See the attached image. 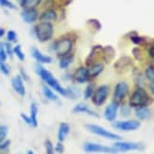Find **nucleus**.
<instances>
[{"mask_svg": "<svg viewBox=\"0 0 154 154\" xmlns=\"http://www.w3.org/2000/svg\"><path fill=\"white\" fill-rule=\"evenodd\" d=\"M13 54H14L19 61H25V53L23 52L22 50V48H21V45H16L14 48H13Z\"/></svg>", "mask_w": 154, "mask_h": 154, "instance_id": "a878e982", "label": "nucleus"}, {"mask_svg": "<svg viewBox=\"0 0 154 154\" xmlns=\"http://www.w3.org/2000/svg\"><path fill=\"white\" fill-rule=\"evenodd\" d=\"M72 48H73V41L69 38H62L58 40L54 44L55 54L59 58L69 55L71 53Z\"/></svg>", "mask_w": 154, "mask_h": 154, "instance_id": "20e7f679", "label": "nucleus"}, {"mask_svg": "<svg viewBox=\"0 0 154 154\" xmlns=\"http://www.w3.org/2000/svg\"><path fill=\"white\" fill-rule=\"evenodd\" d=\"M79 90L76 86H69L66 88V97L70 98H78L79 97Z\"/></svg>", "mask_w": 154, "mask_h": 154, "instance_id": "393cba45", "label": "nucleus"}, {"mask_svg": "<svg viewBox=\"0 0 154 154\" xmlns=\"http://www.w3.org/2000/svg\"><path fill=\"white\" fill-rule=\"evenodd\" d=\"M7 58H8V54L5 48V43H0V61L6 62Z\"/></svg>", "mask_w": 154, "mask_h": 154, "instance_id": "c756f323", "label": "nucleus"}, {"mask_svg": "<svg viewBox=\"0 0 154 154\" xmlns=\"http://www.w3.org/2000/svg\"><path fill=\"white\" fill-rule=\"evenodd\" d=\"M38 11L36 9H24L21 12L23 21L26 24H33L38 19Z\"/></svg>", "mask_w": 154, "mask_h": 154, "instance_id": "ddd939ff", "label": "nucleus"}, {"mask_svg": "<svg viewBox=\"0 0 154 154\" xmlns=\"http://www.w3.org/2000/svg\"><path fill=\"white\" fill-rule=\"evenodd\" d=\"M131 113V108H129V107L127 106H124L121 108V116H130Z\"/></svg>", "mask_w": 154, "mask_h": 154, "instance_id": "4c0bfd02", "label": "nucleus"}, {"mask_svg": "<svg viewBox=\"0 0 154 154\" xmlns=\"http://www.w3.org/2000/svg\"><path fill=\"white\" fill-rule=\"evenodd\" d=\"M72 112L74 113H86V115L91 116L98 117V115L95 111H93L92 109H90L86 104H82V103L76 105L74 108H73Z\"/></svg>", "mask_w": 154, "mask_h": 154, "instance_id": "dca6fc26", "label": "nucleus"}, {"mask_svg": "<svg viewBox=\"0 0 154 154\" xmlns=\"http://www.w3.org/2000/svg\"><path fill=\"white\" fill-rule=\"evenodd\" d=\"M34 32L36 38L39 41L45 43L49 41L52 38L53 33H54V29H53V26L50 22H41L35 26Z\"/></svg>", "mask_w": 154, "mask_h": 154, "instance_id": "7ed1b4c3", "label": "nucleus"}, {"mask_svg": "<svg viewBox=\"0 0 154 154\" xmlns=\"http://www.w3.org/2000/svg\"><path fill=\"white\" fill-rule=\"evenodd\" d=\"M74 61V56L69 54L67 56H64V57H62L60 58V61H59V66L61 69H66L68 68L70 64L73 63Z\"/></svg>", "mask_w": 154, "mask_h": 154, "instance_id": "412c9836", "label": "nucleus"}, {"mask_svg": "<svg viewBox=\"0 0 154 154\" xmlns=\"http://www.w3.org/2000/svg\"><path fill=\"white\" fill-rule=\"evenodd\" d=\"M135 116L139 120H145L150 116V111L146 107H140V108H136Z\"/></svg>", "mask_w": 154, "mask_h": 154, "instance_id": "4be33fe9", "label": "nucleus"}, {"mask_svg": "<svg viewBox=\"0 0 154 154\" xmlns=\"http://www.w3.org/2000/svg\"><path fill=\"white\" fill-rule=\"evenodd\" d=\"M20 76H21V77H22V79H25V80L29 79V77H28V75L26 74V72H25V70H24L23 68L20 69Z\"/></svg>", "mask_w": 154, "mask_h": 154, "instance_id": "a19ab883", "label": "nucleus"}, {"mask_svg": "<svg viewBox=\"0 0 154 154\" xmlns=\"http://www.w3.org/2000/svg\"><path fill=\"white\" fill-rule=\"evenodd\" d=\"M140 122L136 121V120H126V121H116V123H113L112 126L113 128L119 130V131H136L139 129L140 127Z\"/></svg>", "mask_w": 154, "mask_h": 154, "instance_id": "9d476101", "label": "nucleus"}, {"mask_svg": "<svg viewBox=\"0 0 154 154\" xmlns=\"http://www.w3.org/2000/svg\"><path fill=\"white\" fill-rule=\"evenodd\" d=\"M129 93V85L125 82H119L116 83L113 92V101L116 103H120L126 97Z\"/></svg>", "mask_w": 154, "mask_h": 154, "instance_id": "6e6552de", "label": "nucleus"}, {"mask_svg": "<svg viewBox=\"0 0 154 154\" xmlns=\"http://www.w3.org/2000/svg\"><path fill=\"white\" fill-rule=\"evenodd\" d=\"M7 134H8V127L0 126V142L6 139Z\"/></svg>", "mask_w": 154, "mask_h": 154, "instance_id": "72a5a7b5", "label": "nucleus"}, {"mask_svg": "<svg viewBox=\"0 0 154 154\" xmlns=\"http://www.w3.org/2000/svg\"><path fill=\"white\" fill-rule=\"evenodd\" d=\"M73 79H74L76 82L80 83V84L87 82L88 79H90L88 68L84 67V66H80V67H79L75 71L74 75H73Z\"/></svg>", "mask_w": 154, "mask_h": 154, "instance_id": "9b49d317", "label": "nucleus"}, {"mask_svg": "<svg viewBox=\"0 0 154 154\" xmlns=\"http://www.w3.org/2000/svg\"><path fill=\"white\" fill-rule=\"evenodd\" d=\"M83 149L86 152L89 153H110V154H116L118 151L111 146H106L103 145L95 144V143H86L83 146Z\"/></svg>", "mask_w": 154, "mask_h": 154, "instance_id": "0eeeda50", "label": "nucleus"}, {"mask_svg": "<svg viewBox=\"0 0 154 154\" xmlns=\"http://www.w3.org/2000/svg\"><path fill=\"white\" fill-rule=\"evenodd\" d=\"M131 42H132L133 44H135V45H139V44H141V43L143 42V38L138 37V36L131 37Z\"/></svg>", "mask_w": 154, "mask_h": 154, "instance_id": "58836bf2", "label": "nucleus"}, {"mask_svg": "<svg viewBox=\"0 0 154 154\" xmlns=\"http://www.w3.org/2000/svg\"><path fill=\"white\" fill-rule=\"evenodd\" d=\"M149 56L154 60V45H153V46H151V48H149Z\"/></svg>", "mask_w": 154, "mask_h": 154, "instance_id": "79ce46f5", "label": "nucleus"}, {"mask_svg": "<svg viewBox=\"0 0 154 154\" xmlns=\"http://www.w3.org/2000/svg\"><path fill=\"white\" fill-rule=\"evenodd\" d=\"M57 19V13L54 10H46L45 11L41 16H40V20L42 22H51V21H55Z\"/></svg>", "mask_w": 154, "mask_h": 154, "instance_id": "a211bd4d", "label": "nucleus"}, {"mask_svg": "<svg viewBox=\"0 0 154 154\" xmlns=\"http://www.w3.org/2000/svg\"><path fill=\"white\" fill-rule=\"evenodd\" d=\"M41 2L42 0H22L21 5L24 9H36Z\"/></svg>", "mask_w": 154, "mask_h": 154, "instance_id": "b1692460", "label": "nucleus"}, {"mask_svg": "<svg viewBox=\"0 0 154 154\" xmlns=\"http://www.w3.org/2000/svg\"><path fill=\"white\" fill-rule=\"evenodd\" d=\"M11 145V141L10 140H3V141L0 142V151H4L6 149H8V148Z\"/></svg>", "mask_w": 154, "mask_h": 154, "instance_id": "f704fd0d", "label": "nucleus"}, {"mask_svg": "<svg viewBox=\"0 0 154 154\" xmlns=\"http://www.w3.org/2000/svg\"><path fill=\"white\" fill-rule=\"evenodd\" d=\"M54 149H55L56 152H58V153H60V154L63 153V151H64V146H63V142H60V141H59V142L57 143L56 146L54 148Z\"/></svg>", "mask_w": 154, "mask_h": 154, "instance_id": "c9c22d12", "label": "nucleus"}, {"mask_svg": "<svg viewBox=\"0 0 154 154\" xmlns=\"http://www.w3.org/2000/svg\"><path fill=\"white\" fill-rule=\"evenodd\" d=\"M94 84H89L88 86L86 87V89L84 91V98L85 99H88V98H91L94 92H95V88H94Z\"/></svg>", "mask_w": 154, "mask_h": 154, "instance_id": "c85d7f7f", "label": "nucleus"}, {"mask_svg": "<svg viewBox=\"0 0 154 154\" xmlns=\"http://www.w3.org/2000/svg\"><path fill=\"white\" fill-rule=\"evenodd\" d=\"M149 89H150V92H151V94L154 96V83H151L150 84V86H149Z\"/></svg>", "mask_w": 154, "mask_h": 154, "instance_id": "c03bdc74", "label": "nucleus"}, {"mask_svg": "<svg viewBox=\"0 0 154 154\" xmlns=\"http://www.w3.org/2000/svg\"><path fill=\"white\" fill-rule=\"evenodd\" d=\"M5 48H6V51H7V54L8 56L11 57L13 55V48H11V45L10 43H5Z\"/></svg>", "mask_w": 154, "mask_h": 154, "instance_id": "e433bc0d", "label": "nucleus"}, {"mask_svg": "<svg viewBox=\"0 0 154 154\" xmlns=\"http://www.w3.org/2000/svg\"><path fill=\"white\" fill-rule=\"evenodd\" d=\"M21 118L23 119V121L26 124H29V125H31V119L29 116H26L25 113H21Z\"/></svg>", "mask_w": 154, "mask_h": 154, "instance_id": "ea45409f", "label": "nucleus"}, {"mask_svg": "<svg viewBox=\"0 0 154 154\" xmlns=\"http://www.w3.org/2000/svg\"><path fill=\"white\" fill-rule=\"evenodd\" d=\"M86 129L88 130L89 131H91L94 134H97L98 136H101L107 139H110V140H115V141H119L121 140L122 137L119 136L118 134H116V133L111 132L109 131H107L106 129L102 128L101 126H98V125H95V124H88L86 125Z\"/></svg>", "mask_w": 154, "mask_h": 154, "instance_id": "39448f33", "label": "nucleus"}, {"mask_svg": "<svg viewBox=\"0 0 154 154\" xmlns=\"http://www.w3.org/2000/svg\"><path fill=\"white\" fill-rule=\"evenodd\" d=\"M118 107H119V104L115 101H112L106 107V109L104 111V117L106 118V120H108L110 122L115 121L117 116Z\"/></svg>", "mask_w": 154, "mask_h": 154, "instance_id": "f8f14e48", "label": "nucleus"}, {"mask_svg": "<svg viewBox=\"0 0 154 154\" xmlns=\"http://www.w3.org/2000/svg\"><path fill=\"white\" fill-rule=\"evenodd\" d=\"M31 55H32L33 58H34L35 61H37L40 64H48V63H50L52 62L51 57L43 54L41 51L38 50L35 48H32V49H31Z\"/></svg>", "mask_w": 154, "mask_h": 154, "instance_id": "2eb2a0df", "label": "nucleus"}, {"mask_svg": "<svg viewBox=\"0 0 154 154\" xmlns=\"http://www.w3.org/2000/svg\"><path fill=\"white\" fill-rule=\"evenodd\" d=\"M36 72L39 75V77L42 79V80H44V82L46 85L49 86L50 88L56 91L58 94H60V95L66 97V89L63 88V87L61 85V83L58 82V79L53 76L48 69H45L41 64H37Z\"/></svg>", "mask_w": 154, "mask_h": 154, "instance_id": "f257e3e1", "label": "nucleus"}, {"mask_svg": "<svg viewBox=\"0 0 154 154\" xmlns=\"http://www.w3.org/2000/svg\"><path fill=\"white\" fill-rule=\"evenodd\" d=\"M0 6L9 10H16V5L13 4L10 0H0Z\"/></svg>", "mask_w": 154, "mask_h": 154, "instance_id": "cd10ccee", "label": "nucleus"}, {"mask_svg": "<svg viewBox=\"0 0 154 154\" xmlns=\"http://www.w3.org/2000/svg\"><path fill=\"white\" fill-rule=\"evenodd\" d=\"M150 101V97L146 91L141 87L133 91L130 97V106L134 108H140V107H146Z\"/></svg>", "mask_w": 154, "mask_h": 154, "instance_id": "f03ea898", "label": "nucleus"}, {"mask_svg": "<svg viewBox=\"0 0 154 154\" xmlns=\"http://www.w3.org/2000/svg\"><path fill=\"white\" fill-rule=\"evenodd\" d=\"M0 71H1L4 75L8 76L10 74V71H11V68L10 66L6 63V62H1L0 61Z\"/></svg>", "mask_w": 154, "mask_h": 154, "instance_id": "473e14b6", "label": "nucleus"}, {"mask_svg": "<svg viewBox=\"0 0 154 154\" xmlns=\"http://www.w3.org/2000/svg\"><path fill=\"white\" fill-rule=\"evenodd\" d=\"M145 74H146V79H148L151 83H154V66L149 65V67H146Z\"/></svg>", "mask_w": 154, "mask_h": 154, "instance_id": "bb28decb", "label": "nucleus"}, {"mask_svg": "<svg viewBox=\"0 0 154 154\" xmlns=\"http://www.w3.org/2000/svg\"><path fill=\"white\" fill-rule=\"evenodd\" d=\"M113 148L118 152H127L131 150H142L144 149V145L133 142H116L113 145Z\"/></svg>", "mask_w": 154, "mask_h": 154, "instance_id": "1a4fd4ad", "label": "nucleus"}, {"mask_svg": "<svg viewBox=\"0 0 154 154\" xmlns=\"http://www.w3.org/2000/svg\"><path fill=\"white\" fill-rule=\"evenodd\" d=\"M110 93V87L108 85H101L95 90L92 96V101L96 106H101L105 103Z\"/></svg>", "mask_w": 154, "mask_h": 154, "instance_id": "423d86ee", "label": "nucleus"}, {"mask_svg": "<svg viewBox=\"0 0 154 154\" xmlns=\"http://www.w3.org/2000/svg\"><path fill=\"white\" fill-rule=\"evenodd\" d=\"M38 106L36 103H31L30 105V119H31V126L32 127H37L38 126Z\"/></svg>", "mask_w": 154, "mask_h": 154, "instance_id": "5701e85b", "label": "nucleus"}, {"mask_svg": "<svg viewBox=\"0 0 154 154\" xmlns=\"http://www.w3.org/2000/svg\"><path fill=\"white\" fill-rule=\"evenodd\" d=\"M45 146L46 154H55L54 146H53L51 141H49V140H46V141L45 142Z\"/></svg>", "mask_w": 154, "mask_h": 154, "instance_id": "2f4dec72", "label": "nucleus"}, {"mask_svg": "<svg viewBox=\"0 0 154 154\" xmlns=\"http://www.w3.org/2000/svg\"><path fill=\"white\" fill-rule=\"evenodd\" d=\"M11 86L13 90H14L19 96L24 97L26 95V88L24 85V79L22 77L18 75L14 78L11 79Z\"/></svg>", "mask_w": 154, "mask_h": 154, "instance_id": "4468645a", "label": "nucleus"}, {"mask_svg": "<svg viewBox=\"0 0 154 154\" xmlns=\"http://www.w3.org/2000/svg\"><path fill=\"white\" fill-rule=\"evenodd\" d=\"M7 40L10 43H15L17 41V34L14 30H9L7 32Z\"/></svg>", "mask_w": 154, "mask_h": 154, "instance_id": "7c9ffc66", "label": "nucleus"}, {"mask_svg": "<svg viewBox=\"0 0 154 154\" xmlns=\"http://www.w3.org/2000/svg\"><path fill=\"white\" fill-rule=\"evenodd\" d=\"M103 70H104V65L102 63H94V64H92L91 67L88 69L89 77L90 78H96Z\"/></svg>", "mask_w": 154, "mask_h": 154, "instance_id": "aec40b11", "label": "nucleus"}, {"mask_svg": "<svg viewBox=\"0 0 154 154\" xmlns=\"http://www.w3.org/2000/svg\"><path fill=\"white\" fill-rule=\"evenodd\" d=\"M42 91H43V94L44 96L48 98V100H50V101H58L59 98H58V96L56 95V94L54 93V91H53L52 88H50L49 86L48 85H44L43 88H42Z\"/></svg>", "mask_w": 154, "mask_h": 154, "instance_id": "6ab92c4d", "label": "nucleus"}, {"mask_svg": "<svg viewBox=\"0 0 154 154\" xmlns=\"http://www.w3.org/2000/svg\"><path fill=\"white\" fill-rule=\"evenodd\" d=\"M5 35V29L3 28H0V38H2Z\"/></svg>", "mask_w": 154, "mask_h": 154, "instance_id": "37998d69", "label": "nucleus"}, {"mask_svg": "<svg viewBox=\"0 0 154 154\" xmlns=\"http://www.w3.org/2000/svg\"><path fill=\"white\" fill-rule=\"evenodd\" d=\"M28 154H35V153L33 152L32 150H29V151H28Z\"/></svg>", "mask_w": 154, "mask_h": 154, "instance_id": "a18cd8bd", "label": "nucleus"}, {"mask_svg": "<svg viewBox=\"0 0 154 154\" xmlns=\"http://www.w3.org/2000/svg\"><path fill=\"white\" fill-rule=\"evenodd\" d=\"M69 131H70V126L65 123V122H63L61 123L59 127V131H58V140L60 142H63L64 140L67 137V135L69 134Z\"/></svg>", "mask_w": 154, "mask_h": 154, "instance_id": "f3484780", "label": "nucleus"}]
</instances>
